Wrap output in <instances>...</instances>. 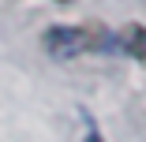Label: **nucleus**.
I'll use <instances>...</instances> for the list:
<instances>
[{
	"label": "nucleus",
	"mask_w": 146,
	"mask_h": 142,
	"mask_svg": "<svg viewBox=\"0 0 146 142\" xmlns=\"http://www.w3.org/2000/svg\"><path fill=\"white\" fill-rule=\"evenodd\" d=\"M45 52L52 60H75L82 52H98V49H116L112 34L98 30V26H49L41 38Z\"/></svg>",
	"instance_id": "obj_1"
},
{
	"label": "nucleus",
	"mask_w": 146,
	"mask_h": 142,
	"mask_svg": "<svg viewBox=\"0 0 146 142\" xmlns=\"http://www.w3.org/2000/svg\"><path fill=\"white\" fill-rule=\"evenodd\" d=\"M112 41H116V49L120 52H127L131 60H142L146 64V26H124L120 34H112Z\"/></svg>",
	"instance_id": "obj_2"
},
{
	"label": "nucleus",
	"mask_w": 146,
	"mask_h": 142,
	"mask_svg": "<svg viewBox=\"0 0 146 142\" xmlns=\"http://www.w3.org/2000/svg\"><path fill=\"white\" fill-rule=\"evenodd\" d=\"M86 142H105V138H101L98 131H90V135H86Z\"/></svg>",
	"instance_id": "obj_3"
}]
</instances>
